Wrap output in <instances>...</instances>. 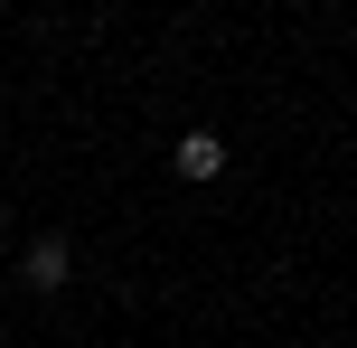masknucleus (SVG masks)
<instances>
[{
  "instance_id": "obj_1",
  "label": "nucleus",
  "mask_w": 357,
  "mask_h": 348,
  "mask_svg": "<svg viewBox=\"0 0 357 348\" xmlns=\"http://www.w3.org/2000/svg\"><path fill=\"white\" fill-rule=\"evenodd\" d=\"M19 273H29L38 292H66V273H75V245H66V236H38L29 255H19Z\"/></svg>"
},
{
  "instance_id": "obj_2",
  "label": "nucleus",
  "mask_w": 357,
  "mask_h": 348,
  "mask_svg": "<svg viewBox=\"0 0 357 348\" xmlns=\"http://www.w3.org/2000/svg\"><path fill=\"white\" fill-rule=\"evenodd\" d=\"M216 169H226V142L216 132H188L178 142V179H216Z\"/></svg>"
}]
</instances>
